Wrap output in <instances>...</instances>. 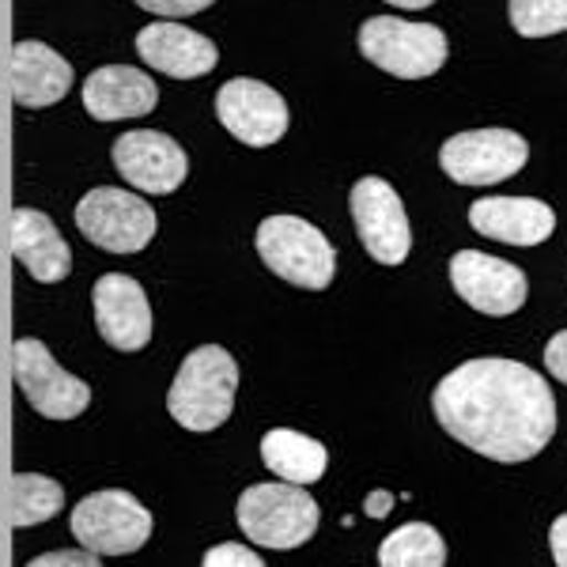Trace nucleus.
<instances>
[{
    "instance_id": "f257e3e1",
    "label": "nucleus",
    "mask_w": 567,
    "mask_h": 567,
    "mask_svg": "<svg viewBox=\"0 0 567 567\" xmlns=\"http://www.w3.org/2000/svg\"><path fill=\"white\" fill-rule=\"evenodd\" d=\"M432 409L446 435L503 465L537 458L556 432L553 390L515 360H470L454 368L435 386Z\"/></svg>"
},
{
    "instance_id": "f03ea898",
    "label": "nucleus",
    "mask_w": 567,
    "mask_h": 567,
    "mask_svg": "<svg viewBox=\"0 0 567 567\" xmlns=\"http://www.w3.org/2000/svg\"><path fill=\"white\" fill-rule=\"evenodd\" d=\"M235 390H239V368L231 352L219 344H200L182 360L167 393V409L189 432H216L231 416Z\"/></svg>"
},
{
    "instance_id": "7ed1b4c3",
    "label": "nucleus",
    "mask_w": 567,
    "mask_h": 567,
    "mask_svg": "<svg viewBox=\"0 0 567 567\" xmlns=\"http://www.w3.org/2000/svg\"><path fill=\"white\" fill-rule=\"evenodd\" d=\"M258 254L280 280L307 291H322L333 284L337 254L315 224L299 216H269L258 227Z\"/></svg>"
},
{
    "instance_id": "20e7f679",
    "label": "nucleus",
    "mask_w": 567,
    "mask_h": 567,
    "mask_svg": "<svg viewBox=\"0 0 567 567\" xmlns=\"http://www.w3.org/2000/svg\"><path fill=\"white\" fill-rule=\"evenodd\" d=\"M239 526L261 548H299L318 534V503L299 484H254L239 499Z\"/></svg>"
},
{
    "instance_id": "39448f33",
    "label": "nucleus",
    "mask_w": 567,
    "mask_h": 567,
    "mask_svg": "<svg viewBox=\"0 0 567 567\" xmlns=\"http://www.w3.org/2000/svg\"><path fill=\"white\" fill-rule=\"evenodd\" d=\"M360 53L398 80H424L446 65V34L432 23L374 16L360 27Z\"/></svg>"
},
{
    "instance_id": "423d86ee",
    "label": "nucleus",
    "mask_w": 567,
    "mask_h": 567,
    "mask_svg": "<svg viewBox=\"0 0 567 567\" xmlns=\"http://www.w3.org/2000/svg\"><path fill=\"white\" fill-rule=\"evenodd\" d=\"M152 511L122 488H106L80 499L72 511V534L95 556H130L148 545Z\"/></svg>"
},
{
    "instance_id": "0eeeda50",
    "label": "nucleus",
    "mask_w": 567,
    "mask_h": 567,
    "mask_svg": "<svg viewBox=\"0 0 567 567\" xmlns=\"http://www.w3.org/2000/svg\"><path fill=\"white\" fill-rule=\"evenodd\" d=\"M76 227L106 254H141L155 235V213L144 197L99 186L76 205Z\"/></svg>"
},
{
    "instance_id": "6e6552de",
    "label": "nucleus",
    "mask_w": 567,
    "mask_h": 567,
    "mask_svg": "<svg viewBox=\"0 0 567 567\" xmlns=\"http://www.w3.org/2000/svg\"><path fill=\"white\" fill-rule=\"evenodd\" d=\"M529 144L511 130H470L454 133L439 148V167L458 186H496L526 167Z\"/></svg>"
},
{
    "instance_id": "1a4fd4ad",
    "label": "nucleus",
    "mask_w": 567,
    "mask_h": 567,
    "mask_svg": "<svg viewBox=\"0 0 567 567\" xmlns=\"http://www.w3.org/2000/svg\"><path fill=\"white\" fill-rule=\"evenodd\" d=\"M12 368H16V386L31 409L45 420H72L91 405V386L76 374H69L58 360L50 355L42 341L23 337L12 349Z\"/></svg>"
},
{
    "instance_id": "9d476101",
    "label": "nucleus",
    "mask_w": 567,
    "mask_h": 567,
    "mask_svg": "<svg viewBox=\"0 0 567 567\" xmlns=\"http://www.w3.org/2000/svg\"><path fill=\"white\" fill-rule=\"evenodd\" d=\"M355 231H360L363 250L379 265H401L413 250V227H409L405 205L393 194L390 182L382 178H360L349 194Z\"/></svg>"
},
{
    "instance_id": "9b49d317",
    "label": "nucleus",
    "mask_w": 567,
    "mask_h": 567,
    "mask_svg": "<svg viewBox=\"0 0 567 567\" xmlns=\"http://www.w3.org/2000/svg\"><path fill=\"white\" fill-rule=\"evenodd\" d=\"M216 117L235 141L250 148H269L288 133V106L261 80H227L216 95Z\"/></svg>"
},
{
    "instance_id": "f8f14e48",
    "label": "nucleus",
    "mask_w": 567,
    "mask_h": 567,
    "mask_svg": "<svg viewBox=\"0 0 567 567\" xmlns=\"http://www.w3.org/2000/svg\"><path fill=\"white\" fill-rule=\"evenodd\" d=\"M451 284L473 310L492 318H507L526 303V272L518 265L488 258L481 250L454 254Z\"/></svg>"
},
{
    "instance_id": "ddd939ff",
    "label": "nucleus",
    "mask_w": 567,
    "mask_h": 567,
    "mask_svg": "<svg viewBox=\"0 0 567 567\" xmlns=\"http://www.w3.org/2000/svg\"><path fill=\"white\" fill-rule=\"evenodd\" d=\"M114 167L141 194H175L189 171V159L178 141L167 133L133 130L122 133L114 144Z\"/></svg>"
},
{
    "instance_id": "4468645a",
    "label": "nucleus",
    "mask_w": 567,
    "mask_h": 567,
    "mask_svg": "<svg viewBox=\"0 0 567 567\" xmlns=\"http://www.w3.org/2000/svg\"><path fill=\"white\" fill-rule=\"evenodd\" d=\"M95 326L117 352H141L152 341V307L144 288L125 272H106L95 284Z\"/></svg>"
},
{
    "instance_id": "2eb2a0df",
    "label": "nucleus",
    "mask_w": 567,
    "mask_h": 567,
    "mask_svg": "<svg viewBox=\"0 0 567 567\" xmlns=\"http://www.w3.org/2000/svg\"><path fill=\"white\" fill-rule=\"evenodd\" d=\"M136 53L144 58V65H152L155 72H167L175 80H197L205 72H213L219 61L216 42H208L205 34L171 20L144 27L136 34Z\"/></svg>"
},
{
    "instance_id": "dca6fc26",
    "label": "nucleus",
    "mask_w": 567,
    "mask_h": 567,
    "mask_svg": "<svg viewBox=\"0 0 567 567\" xmlns=\"http://www.w3.org/2000/svg\"><path fill=\"white\" fill-rule=\"evenodd\" d=\"M470 224L484 239L507 246H537L553 235L556 216L537 197H481L470 205Z\"/></svg>"
},
{
    "instance_id": "f3484780",
    "label": "nucleus",
    "mask_w": 567,
    "mask_h": 567,
    "mask_svg": "<svg viewBox=\"0 0 567 567\" xmlns=\"http://www.w3.org/2000/svg\"><path fill=\"white\" fill-rule=\"evenodd\" d=\"M159 103V87L152 84L148 72L130 65H106L91 72L84 84V106L95 122H122V117L152 114Z\"/></svg>"
},
{
    "instance_id": "a211bd4d",
    "label": "nucleus",
    "mask_w": 567,
    "mask_h": 567,
    "mask_svg": "<svg viewBox=\"0 0 567 567\" xmlns=\"http://www.w3.org/2000/svg\"><path fill=\"white\" fill-rule=\"evenodd\" d=\"M72 65L50 45L27 39L12 50V95L20 106H53L69 95Z\"/></svg>"
},
{
    "instance_id": "6ab92c4d",
    "label": "nucleus",
    "mask_w": 567,
    "mask_h": 567,
    "mask_svg": "<svg viewBox=\"0 0 567 567\" xmlns=\"http://www.w3.org/2000/svg\"><path fill=\"white\" fill-rule=\"evenodd\" d=\"M12 254L16 261L42 284H58L69 277L72 250L58 235L53 219L34 208H16L12 213Z\"/></svg>"
},
{
    "instance_id": "aec40b11",
    "label": "nucleus",
    "mask_w": 567,
    "mask_h": 567,
    "mask_svg": "<svg viewBox=\"0 0 567 567\" xmlns=\"http://www.w3.org/2000/svg\"><path fill=\"white\" fill-rule=\"evenodd\" d=\"M261 462L269 465L284 484L307 488V484L326 477L329 454L318 439L291 432V427H272V432H265L261 439Z\"/></svg>"
},
{
    "instance_id": "412c9836",
    "label": "nucleus",
    "mask_w": 567,
    "mask_h": 567,
    "mask_svg": "<svg viewBox=\"0 0 567 567\" xmlns=\"http://www.w3.org/2000/svg\"><path fill=\"white\" fill-rule=\"evenodd\" d=\"M379 567H446V545L427 523L398 526L379 545Z\"/></svg>"
},
{
    "instance_id": "4be33fe9",
    "label": "nucleus",
    "mask_w": 567,
    "mask_h": 567,
    "mask_svg": "<svg viewBox=\"0 0 567 567\" xmlns=\"http://www.w3.org/2000/svg\"><path fill=\"white\" fill-rule=\"evenodd\" d=\"M65 503V488L42 473H16L12 477V526L31 529L50 523Z\"/></svg>"
},
{
    "instance_id": "5701e85b",
    "label": "nucleus",
    "mask_w": 567,
    "mask_h": 567,
    "mask_svg": "<svg viewBox=\"0 0 567 567\" xmlns=\"http://www.w3.org/2000/svg\"><path fill=\"white\" fill-rule=\"evenodd\" d=\"M507 16L523 39H548L567 31V0H511Z\"/></svg>"
},
{
    "instance_id": "b1692460",
    "label": "nucleus",
    "mask_w": 567,
    "mask_h": 567,
    "mask_svg": "<svg viewBox=\"0 0 567 567\" xmlns=\"http://www.w3.org/2000/svg\"><path fill=\"white\" fill-rule=\"evenodd\" d=\"M200 567H265V560H261L258 553H254V548L224 542V545L208 548L205 560H200Z\"/></svg>"
},
{
    "instance_id": "393cba45",
    "label": "nucleus",
    "mask_w": 567,
    "mask_h": 567,
    "mask_svg": "<svg viewBox=\"0 0 567 567\" xmlns=\"http://www.w3.org/2000/svg\"><path fill=\"white\" fill-rule=\"evenodd\" d=\"M144 12H155V16H167V20H182V16H197L205 12L213 0H136Z\"/></svg>"
},
{
    "instance_id": "a878e982",
    "label": "nucleus",
    "mask_w": 567,
    "mask_h": 567,
    "mask_svg": "<svg viewBox=\"0 0 567 567\" xmlns=\"http://www.w3.org/2000/svg\"><path fill=\"white\" fill-rule=\"evenodd\" d=\"M27 567H103V564H99V556L87 553V548H61V553H45Z\"/></svg>"
},
{
    "instance_id": "bb28decb",
    "label": "nucleus",
    "mask_w": 567,
    "mask_h": 567,
    "mask_svg": "<svg viewBox=\"0 0 567 567\" xmlns=\"http://www.w3.org/2000/svg\"><path fill=\"white\" fill-rule=\"evenodd\" d=\"M545 368H548L553 379L567 382V329H564V333H556L553 341L545 344Z\"/></svg>"
},
{
    "instance_id": "cd10ccee",
    "label": "nucleus",
    "mask_w": 567,
    "mask_h": 567,
    "mask_svg": "<svg viewBox=\"0 0 567 567\" xmlns=\"http://www.w3.org/2000/svg\"><path fill=\"white\" fill-rule=\"evenodd\" d=\"M548 548H553L556 567H567V515H560L548 529Z\"/></svg>"
},
{
    "instance_id": "c85d7f7f",
    "label": "nucleus",
    "mask_w": 567,
    "mask_h": 567,
    "mask_svg": "<svg viewBox=\"0 0 567 567\" xmlns=\"http://www.w3.org/2000/svg\"><path fill=\"white\" fill-rule=\"evenodd\" d=\"M363 511H368V518H386L393 511V492H371L368 503H363Z\"/></svg>"
},
{
    "instance_id": "c756f323",
    "label": "nucleus",
    "mask_w": 567,
    "mask_h": 567,
    "mask_svg": "<svg viewBox=\"0 0 567 567\" xmlns=\"http://www.w3.org/2000/svg\"><path fill=\"white\" fill-rule=\"evenodd\" d=\"M386 4H393V8H409V12H416V8H427L432 0H386Z\"/></svg>"
}]
</instances>
